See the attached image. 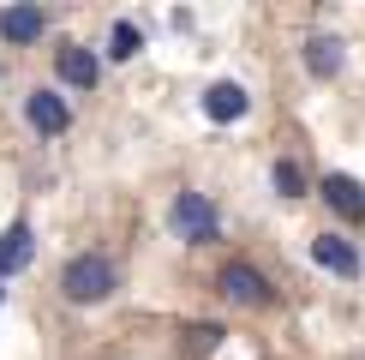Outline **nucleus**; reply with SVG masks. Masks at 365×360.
<instances>
[{
    "mask_svg": "<svg viewBox=\"0 0 365 360\" xmlns=\"http://www.w3.org/2000/svg\"><path fill=\"white\" fill-rule=\"evenodd\" d=\"M24 120L42 132V139H60V132L72 126V109L54 96V90H30V102H24Z\"/></svg>",
    "mask_w": 365,
    "mask_h": 360,
    "instance_id": "obj_4",
    "label": "nucleus"
},
{
    "mask_svg": "<svg viewBox=\"0 0 365 360\" xmlns=\"http://www.w3.org/2000/svg\"><path fill=\"white\" fill-rule=\"evenodd\" d=\"M329 199V210H336L341 222H365V186L354 174H324V186H317Z\"/></svg>",
    "mask_w": 365,
    "mask_h": 360,
    "instance_id": "obj_7",
    "label": "nucleus"
},
{
    "mask_svg": "<svg viewBox=\"0 0 365 360\" xmlns=\"http://www.w3.org/2000/svg\"><path fill=\"white\" fill-rule=\"evenodd\" d=\"M0 306H6V289H0Z\"/></svg>",
    "mask_w": 365,
    "mask_h": 360,
    "instance_id": "obj_15",
    "label": "nucleus"
},
{
    "mask_svg": "<svg viewBox=\"0 0 365 360\" xmlns=\"http://www.w3.org/2000/svg\"><path fill=\"white\" fill-rule=\"evenodd\" d=\"M269 186H276L282 199H306V169H299L294 156H282L276 169H269Z\"/></svg>",
    "mask_w": 365,
    "mask_h": 360,
    "instance_id": "obj_12",
    "label": "nucleus"
},
{
    "mask_svg": "<svg viewBox=\"0 0 365 360\" xmlns=\"http://www.w3.org/2000/svg\"><path fill=\"white\" fill-rule=\"evenodd\" d=\"M306 66H312V79H336V72L347 66L341 36H312V42H306Z\"/></svg>",
    "mask_w": 365,
    "mask_h": 360,
    "instance_id": "obj_11",
    "label": "nucleus"
},
{
    "mask_svg": "<svg viewBox=\"0 0 365 360\" xmlns=\"http://www.w3.org/2000/svg\"><path fill=\"white\" fill-rule=\"evenodd\" d=\"M30 252H36V234H30V222H12V229L0 234V276L24 270V264H30Z\"/></svg>",
    "mask_w": 365,
    "mask_h": 360,
    "instance_id": "obj_10",
    "label": "nucleus"
},
{
    "mask_svg": "<svg viewBox=\"0 0 365 360\" xmlns=\"http://www.w3.org/2000/svg\"><path fill=\"white\" fill-rule=\"evenodd\" d=\"M42 30H48V12L42 6H0V42L24 49V42H42Z\"/></svg>",
    "mask_w": 365,
    "mask_h": 360,
    "instance_id": "obj_5",
    "label": "nucleus"
},
{
    "mask_svg": "<svg viewBox=\"0 0 365 360\" xmlns=\"http://www.w3.org/2000/svg\"><path fill=\"white\" fill-rule=\"evenodd\" d=\"M312 259L324 264L329 276H341V282H354V276H359V252L347 246L341 234H317V240H312Z\"/></svg>",
    "mask_w": 365,
    "mask_h": 360,
    "instance_id": "obj_8",
    "label": "nucleus"
},
{
    "mask_svg": "<svg viewBox=\"0 0 365 360\" xmlns=\"http://www.w3.org/2000/svg\"><path fill=\"white\" fill-rule=\"evenodd\" d=\"M168 229L186 240V246H210V240H222V216H216V204H210L204 192H180L174 210H168Z\"/></svg>",
    "mask_w": 365,
    "mask_h": 360,
    "instance_id": "obj_2",
    "label": "nucleus"
},
{
    "mask_svg": "<svg viewBox=\"0 0 365 360\" xmlns=\"http://www.w3.org/2000/svg\"><path fill=\"white\" fill-rule=\"evenodd\" d=\"M54 66H60V79H66L72 90H96V79H102L96 54H90L84 42H60V49H54Z\"/></svg>",
    "mask_w": 365,
    "mask_h": 360,
    "instance_id": "obj_6",
    "label": "nucleus"
},
{
    "mask_svg": "<svg viewBox=\"0 0 365 360\" xmlns=\"http://www.w3.org/2000/svg\"><path fill=\"white\" fill-rule=\"evenodd\" d=\"M120 289V270L108 252H78L66 270H60V294L72 300V306H96V300H108Z\"/></svg>",
    "mask_w": 365,
    "mask_h": 360,
    "instance_id": "obj_1",
    "label": "nucleus"
},
{
    "mask_svg": "<svg viewBox=\"0 0 365 360\" xmlns=\"http://www.w3.org/2000/svg\"><path fill=\"white\" fill-rule=\"evenodd\" d=\"M222 336H227L222 324H186V349H192V354H216Z\"/></svg>",
    "mask_w": 365,
    "mask_h": 360,
    "instance_id": "obj_13",
    "label": "nucleus"
},
{
    "mask_svg": "<svg viewBox=\"0 0 365 360\" xmlns=\"http://www.w3.org/2000/svg\"><path fill=\"white\" fill-rule=\"evenodd\" d=\"M216 289H222V300H234V306H252V312H264L269 300H276V289L264 282V270H257V264H246V259L222 264Z\"/></svg>",
    "mask_w": 365,
    "mask_h": 360,
    "instance_id": "obj_3",
    "label": "nucleus"
},
{
    "mask_svg": "<svg viewBox=\"0 0 365 360\" xmlns=\"http://www.w3.org/2000/svg\"><path fill=\"white\" fill-rule=\"evenodd\" d=\"M252 109V96H246V84H210L204 90V120H216V126H227V120H240V114H246Z\"/></svg>",
    "mask_w": 365,
    "mask_h": 360,
    "instance_id": "obj_9",
    "label": "nucleus"
},
{
    "mask_svg": "<svg viewBox=\"0 0 365 360\" xmlns=\"http://www.w3.org/2000/svg\"><path fill=\"white\" fill-rule=\"evenodd\" d=\"M138 49H144V30L132 24V19H120V24H114V49H108V54H114V60H132Z\"/></svg>",
    "mask_w": 365,
    "mask_h": 360,
    "instance_id": "obj_14",
    "label": "nucleus"
}]
</instances>
